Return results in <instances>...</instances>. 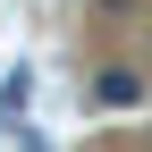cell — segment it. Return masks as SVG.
<instances>
[{
  "label": "cell",
  "mask_w": 152,
  "mask_h": 152,
  "mask_svg": "<svg viewBox=\"0 0 152 152\" xmlns=\"http://www.w3.org/2000/svg\"><path fill=\"white\" fill-rule=\"evenodd\" d=\"M144 93H152L144 68H102V76H93V102H102V110H135Z\"/></svg>",
  "instance_id": "1"
},
{
  "label": "cell",
  "mask_w": 152,
  "mask_h": 152,
  "mask_svg": "<svg viewBox=\"0 0 152 152\" xmlns=\"http://www.w3.org/2000/svg\"><path fill=\"white\" fill-rule=\"evenodd\" d=\"M26 102H34V68H9V76H0V118H26Z\"/></svg>",
  "instance_id": "2"
},
{
  "label": "cell",
  "mask_w": 152,
  "mask_h": 152,
  "mask_svg": "<svg viewBox=\"0 0 152 152\" xmlns=\"http://www.w3.org/2000/svg\"><path fill=\"white\" fill-rule=\"evenodd\" d=\"M102 9H135V0H102Z\"/></svg>",
  "instance_id": "3"
}]
</instances>
